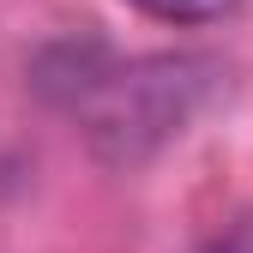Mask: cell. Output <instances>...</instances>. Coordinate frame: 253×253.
<instances>
[{
    "label": "cell",
    "mask_w": 253,
    "mask_h": 253,
    "mask_svg": "<svg viewBox=\"0 0 253 253\" xmlns=\"http://www.w3.org/2000/svg\"><path fill=\"white\" fill-rule=\"evenodd\" d=\"M205 90H211V60L151 54L115 73H90L73 90V103H79L84 139L103 163H139L193 121Z\"/></svg>",
    "instance_id": "6da1fadb"
},
{
    "label": "cell",
    "mask_w": 253,
    "mask_h": 253,
    "mask_svg": "<svg viewBox=\"0 0 253 253\" xmlns=\"http://www.w3.org/2000/svg\"><path fill=\"white\" fill-rule=\"evenodd\" d=\"M126 6H139V12L157 18V24L193 30V24H223V18H235L247 0H126Z\"/></svg>",
    "instance_id": "7a4b0ae2"
},
{
    "label": "cell",
    "mask_w": 253,
    "mask_h": 253,
    "mask_svg": "<svg viewBox=\"0 0 253 253\" xmlns=\"http://www.w3.org/2000/svg\"><path fill=\"white\" fill-rule=\"evenodd\" d=\"M199 253H253V217H241V223H229L223 235H211Z\"/></svg>",
    "instance_id": "3957f363"
}]
</instances>
